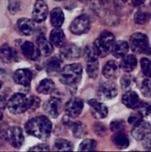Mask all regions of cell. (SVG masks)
<instances>
[{
  "instance_id": "7402d4cb",
  "label": "cell",
  "mask_w": 151,
  "mask_h": 152,
  "mask_svg": "<svg viewBox=\"0 0 151 152\" xmlns=\"http://www.w3.org/2000/svg\"><path fill=\"white\" fill-rule=\"evenodd\" d=\"M37 48H38L39 54L43 56H48L53 53V48L52 44L45 39V37H38L36 40Z\"/></svg>"
},
{
  "instance_id": "e0dca14e",
  "label": "cell",
  "mask_w": 151,
  "mask_h": 152,
  "mask_svg": "<svg viewBox=\"0 0 151 152\" xmlns=\"http://www.w3.org/2000/svg\"><path fill=\"white\" fill-rule=\"evenodd\" d=\"M62 59L60 56H53L46 62L45 70L49 76H56L62 70Z\"/></svg>"
},
{
  "instance_id": "c3c4849f",
  "label": "cell",
  "mask_w": 151,
  "mask_h": 152,
  "mask_svg": "<svg viewBox=\"0 0 151 152\" xmlns=\"http://www.w3.org/2000/svg\"><path fill=\"white\" fill-rule=\"evenodd\" d=\"M1 86H2V83H1V82L0 81V89H1Z\"/></svg>"
},
{
  "instance_id": "cb8c5ba5",
  "label": "cell",
  "mask_w": 151,
  "mask_h": 152,
  "mask_svg": "<svg viewBox=\"0 0 151 152\" xmlns=\"http://www.w3.org/2000/svg\"><path fill=\"white\" fill-rule=\"evenodd\" d=\"M102 73L105 78L107 80H113L118 76V66L113 60L108 61L103 67Z\"/></svg>"
},
{
  "instance_id": "d4e9b609",
  "label": "cell",
  "mask_w": 151,
  "mask_h": 152,
  "mask_svg": "<svg viewBox=\"0 0 151 152\" xmlns=\"http://www.w3.org/2000/svg\"><path fill=\"white\" fill-rule=\"evenodd\" d=\"M137 65V59L132 54L124 56L120 63V67L124 72H132Z\"/></svg>"
},
{
  "instance_id": "7a4b0ae2",
  "label": "cell",
  "mask_w": 151,
  "mask_h": 152,
  "mask_svg": "<svg viewBox=\"0 0 151 152\" xmlns=\"http://www.w3.org/2000/svg\"><path fill=\"white\" fill-rule=\"evenodd\" d=\"M59 74V80L62 84L69 86H76L82 77V66L78 63L68 65L62 68Z\"/></svg>"
},
{
  "instance_id": "9a60e30c",
  "label": "cell",
  "mask_w": 151,
  "mask_h": 152,
  "mask_svg": "<svg viewBox=\"0 0 151 152\" xmlns=\"http://www.w3.org/2000/svg\"><path fill=\"white\" fill-rule=\"evenodd\" d=\"M0 59L4 63H12L18 59L17 51L8 44H4L0 48Z\"/></svg>"
},
{
  "instance_id": "f907efd6",
  "label": "cell",
  "mask_w": 151,
  "mask_h": 152,
  "mask_svg": "<svg viewBox=\"0 0 151 152\" xmlns=\"http://www.w3.org/2000/svg\"><path fill=\"white\" fill-rule=\"evenodd\" d=\"M0 139H1V137H0Z\"/></svg>"
},
{
  "instance_id": "7dc6e473",
  "label": "cell",
  "mask_w": 151,
  "mask_h": 152,
  "mask_svg": "<svg viewBox=\"0 0 151 152\" xmlns=\"http://www.w3.org/2000/svg\"><path fill=\"white\" fill-rule=\"evenodd\" d=\"M78 1H81V2H82V3H87V2H88L89 1H90V0H78Z\"/></svg>"
},
{
  "instance_id": "8992f818",
  "label": "cell",
  "mask_w": 151,
  "mask_h": 152,
  "mask_svg": "<svg viewBox=\"0 0 151 152\" xmlns=\"http://www.w3.org/2000/svg\"><path fill=\"white\" fill-rule=\"evenodd\" d=\"M4 139L10 145L16 148H19L24 142V135L22 130L19 127L13 126L7 129L4 134Z\"/></svg>"
},
{
  "instance_id": "7bdbcfd3",
  "label": "cell",
  "mask_w": 151,
  "mask_h": 152,
  "mask_svg": "<svg viewBox=\"0 0 151 152\" xmlns=\"http://www.w3.org/2000/svg\"><path fill=\"white\" fill-rule=\"evenodd\" d=\"M29 150L35 151H48L49 147L45 144H38V145H36L35 146H33Z\"/></svg>"
},
{
  "instance_id": "d590c367",
  "label": "cell",
  "mask_w": 151,
  "mask_h": 152,
  "mask_svg": "<svg viewBox=\"0 0 151 152\" xmlns=\"http://www.w3.org/2000/svg\"><path fill=\"white\" fill-rule=\"evenodd\" d=\"M143 117H147L151 114V104L141 101L137 108H136Z\"/></svg>"
},
{
  "instance_id": "ab89813d",
  "label": "cell",
  "mask_w": 151,
  "mask_h": 152,
  "mask_svg": "<svg viewBox=\"0 0 151 152\" xmlns=\"http://www.w3.org/2000/svg\"><path fill=\"white\" fill-rule=\"evenodd\" d=\"M143 118V116L140 114L138 111H135V112L132 113L130 116L128 118V122L130 124L132 125H136L141 122Z\"/></svg>"
},
{
  "instance_id": "7c38bea8",
  "label": "cell",
  "mask_w": 151,
  "mask_h": 152,
  "mask_svg": "<svg viewBox=\"0 0 151 152\" xmlns=\"http://www.w3.org/2000/svg\"><path fill=\"white\" fill-rule=\"evenodd\" d=\"M47 14H48V7L47 4L43 0H37L33 10V20L36 22H41L45 20Z\"/></svg>"
},
{
  "instance_id": "ac0fdd59",
  "label": "cell",
  "mask_w": 151,
  "mask_h": 152,
  "mask_svg": "<svg viewBox=\"0 0 151 152\" xmlns=\"http://www.w3.org/2000/svg\"><path fill=\"white\" fill-rule=\"evenodd\" d=\"M139 95L133 91H127L122 96V102L127 108L136 109L140 103Z\"/></svg>"
},
{
  "instance_id": "9c48e42d",
  "label": "cell",
  "mask_w": 151,
  "mask_h": 152,
  "mask_svg": "<svg viewBox=\"0 0 151 152\" xmlns=\"http://www.w3.org/2000/svg\"><path fill=\"white\" fill-rule=\"evenodd\" d=\"M118 89L116 85L113 82H106L99 86L97 91L98 97L102 100L111 99L117 96Z\"/></svg>"
},
{
  "instance_id": "6da1fadb",
  "label": "cell",
  "mask_w": 151,
  "mask_h": 152,
  "mask_svg": "<svg viewBox=\"0 0 151 152\" xmlns=\"http://www.w3.org/2000/svg\"><path fill=\"white\" fill-rule=\"evenodd\" d=\"M52 123L47 117L38 116L31 119L25 124L27 134L42 140H47L52 132Z\"/></svg>"
},
{
  "instance_id": "30bf717a",
  "label": "cell",
  "mask_w": 151,
  "mask_h": 152,
  "mask_svg": "<svg viewBox=\"0 0 151 152\" xmlns=\"http://www.w3.org/2000/svg\"><path fill=\"white\" fill-rule=\"evenodd\" d=\"M84 108L82 99L78 97H73L68 100L65 105V111L68 117H76L79 115Z\"/></svg>"
},
{
  "instance_id": "4fadbf2b",
  "label": "cell",
  "mask_w": 151,
  "mask_h": 152,
  "mask_svg": "<svg viewBox=\"0 0 151 152\" xmlns=\"http://www.w3.org/2000/svg\"><path fill=\"white\" fill-rule=\"evenodd\" d=\"M81 48L73 43H69V44L65 43L61 48V55L67 59L70 60L77 59L81 56Z\"/></svg>"
},
{
  "instance_id": "d6986e66",
  "label": "cell",
  "mask_w": 151,
  "mask_h": 152,
  "mask_svg": "<svg viewBox=\"0 0 151 152\" xmlns=\"http://www.w3.org/2000/svg\"><path fill=\"white\" fill-rule=\"evenodd\" d=\"M17 28L19 31L25 36L31 35L35 31L34 22L28 18L19 19L17 22Z\"/></svg>"
},
{
  "instance_id": "f546056e",
  "label": "cell",
  "mask_w": 151,
  "mask_h": 152,
  "mask_svg": "<svg viewBox=\"0 0 151 152\" xmlns=\"http://www.w3.org/2000/svg\"><path fill=\"white\" fill-rule=\"evenodd\" d=\"M150 19V14L146 10L141 9L139 10L134 15V21L136 24L143 25L147 23Z\"/></svg>"
},
{
  "instance_id": "ba28073f",
  "label": "cell",
  "mask_w": 151,
  "mask_h": 152,
  "mask_svg": "<svg viewBox=\"0 0 151 152\" xmlns=\"http://www.w3.org/2000/svg\"><path fill=\"white\" fill-rule=\"evenodd\" d=\"M43 109L46 114L52 118H56L61 114L62 110V100L58 96H53L46 101L43 105Z\"/></svg>"
},
{
  "instance_id": "f1b7e54d",
  "label": "cell",
  "mask_w": 151,
  "mask_h": 152,
  "mask_svg": "<svg viewBox=\"0 0 151 152\" xmlns=\"http://www.w3.org/2000/svg\"><path fill=\"white\" fill-rule=\"evenodd\" d=\"M113 142L115 144V146L119 149L127 148L130 144V141L127 136L121 132H116V134L113 137Z\"/></svg>"
},
{
  "instance_id": "681fc988",
  "label": "cell",
  "mask_w": 151,
  "mask_h": 152,
  "mask_svg": "<svg viewBox=\"0 0 151 152\" xmlns=\"http://www.w3.org/2000/svg\"><path fill=\"white\" fill-rule=\"evenodd\" d=\"M56 1H63V0H56Z\"/></svg>"
},
{
  "instance_id": "8d00e7d4",
  "label": "cell",
  "mask_w": 151,
  "mask_h": 152,
  "mask_svg": "<svg viewBox=\"0 0 151 152\" xmlns=\"http://www.w3.org/2000/svg\"><path fill=\"white\" fill-rule=\"evenodd\" d=\"M141 67L143 74L146 77H151V61L147 58H142L141 59Z\"/></svg>"
},
{
  "instance_id": "d6a6232c",
  "label": "cell",
  "mask_w": 151,
  "mask_h": 152,
  "mask_svg": "<svg viewBox=\"0 0 151 152\" xmlns=\"http://www.w3.org/2000/svg\"><path fill=\"white\" fill-rule=\"evenodd\" d=\"M96 148V142L94 140L87 139L81 142L78 151H94Z\"/></svg>"
},
{
  "instance_id": "ee69618b",
  "label": "cell",
  "mask_w": 151,
  "mask_h": 152,
  "mask_svg": "<svg viewBox=\"0 0 151 152\" xmlns=\"http://www.w3.org/2000/svg\"><path fill=\"white\" fill-rule=\"evenodd\" d=\"M144 148L146 150H150L151 151V134H150L147 137L144 139Z\"/></svg>"
},
{
  "instance_id": "5b68a950",
  "label": "cell",
  "mask_w": 151,
  "mask_h": 152,
  "mask_svg": "<svg viewBox=\"0 0 151 152\" xmlns=\"http://www.w3.org/2000/svg\"><path fill=\"white\" fill-rule=\"evenodd\" d=\"M130 46L131 50L135 53H144L149 48V40L145 34L136 33L130 37Z\"/></svg>"
},
{
  "instance_id": "8fae6325",
  "label": "cell",
  "mask_w": 151,
  "mask_h": 152,
  "mask_svg": "<svg viewBox=\"0 0 151 152\" xmlns=\"http://www.w3.org/2000/svg\"><path fill=\"white\" fill-rule=\"evenodd\" d=\"M151 133V124L148 122L142 120L137 124L134 125L131 134L133 137L138 141L143 140L146 137Z\"/></svg>"
},
{
  "instance_id": "74e56055",
  "label": "cell",
  "mask_w": 151,
  "mask_h": 152,
  "mask_svg": "<svg viewBox=\"0 0 151 152\" xmlns=\"http://www.w3.org/2000/svg\"><path fill=\"white\" fill-rule=\"evenodd\" d=\"M141 92L145 96L151 95V80H144L141 84Z\"/></svg>"
},
{
  "instance_id": "ffe728a7",
  "label": "cell",
  "mask_w": 151,
  "mask_h": 152,
  "mask_svg": "<svg viewBox=\"0 0 151 152\" xmlns=\"http://www.w3.org/2000/svg\"><path fill=\"white\" fill-rule=\"evenodd\" d=\"M22 51L24 56L31 60H36L39 56L38 48L30 42H25L22 45Z\"/></svg>"
},
{
  "instance_id": "60d3db41",
  "label": "cell",
  "mask_w": 151,
  "mask_h": 152,
  "mask_svg": "<svg viewBox=\"0 0 151 152\" xmlns=\"http://www.w3.org/2000/svg\"><path fill=\"white\" fill-rule=\"evenodd\" d=\"M9 1H10L8 6L9 11L12 14H15L16 13H17L19 9V1L18 0H9Z\"/></svg>"
},
{
  "instance_id": "e575fe53",
  "label": "cell",
  "mask_w": 151,
  "mask_h": 152,
  "mask_svg": "<svg viewBox=\"0 0 151 152\" xmlns=\"http://www.w3.org/2000/svg\"><path fill=\"white\" fill-rule=\"evenodd\" d=\"M99 65L97 60L87 62V73L90 78H96L98 76V72H99Z\"/></svg>"
},
{
  "instance_id": "277c9868",
  "label": "cell",
  "mask_w": 151,
  "mask_h": 152,
  "mask_svg": "<svg viewBox=\"0 0 151 152\" xmlns=\"http://www.w3.org/2000/svg\"><path fill=\"white\" fill-rule=\"evenodd\" d=\"M9 111L13 114H20L29 109V99L23 94H15L7 103Z\"/></svg>"
},
{
  "instance_id": "603a6c76",
  "label": "cell",
  "mask_w": 151,
  "mask_h": 152,
  "mask_svg": "<svg viewBox=\"0 0 151 152\" xmlns=\"http://www.w3.org/2000/svg\"><path fill=\"white\" fill-rule=\"evenodd\" d=\"M50 40L52 44L58 48H62L66 43L65 34L59 28H56L50 32Z\"/></svg>"
},
{
  "instance_id": "52a82bcc",
  "label": "cell",
  "mask_w": 151,
  "mask_h": 152,
  "mask_svg": "<svg viewBox=\"0 0 151 152\" xmlns=\"http://www.w3.org/2000/svg\"><path fill=\"white\" fill-rule=\"evenodd\" d=\"M90 27V19L86 15H81L76 18L70 26L71 32L76 35H81L89 31Z\"/></svg>"
},
{
  "instance_id": "3957f363",
  "label": "cell",
  "mask_w": 151,
  "mask_h": 152,
  "mask_svg": "<svg viewBox=\"0 0 151 152\" xmlns=\"http://www.w3.org/2000/svg\"><path fill=\"white\" fill-rule=\"evenodd\" d=\"M115 43V37L110 31H102L96 41L93 43V47L97 53L98 56L105 57L112 51Z\"/></svg>"
},
{
  "instance_id": "bcb514c9",
  "label": "cell",
  "mask_w": 151,
  "mask_h": 152,
  "mask_svg": "<svg viewBox=\"0 0 151 152\" xmlns=\"http://www.w3.org/2000/svg\"><path fill=\"white\" fill-rule=\"evenodd\" d=\"M146 0H132V3L134 6H139L143 4Z\"/></svg>"
},
{
  "instance_id": "44dd1931",
  "label": "cell",
  "mask_w": 151,
  "mask_h": 152,
  "mask_svg": "<svg viewBox=\"0 0 151 152\" xmlns=\"http://www.w3.org/2000/svg\"><path fill=\"white\" fill-rule=\"evenodd\" d=\"M65 123L68 125L75 137L81 138L85 136L87 134V129H86L85 126L80 122L67 120Z\"/></svg>"
},
{
  "instance_id": "f6af8a7d",
  "label": "cell",
  "mask_w": 151,
  "mask_h": 152,
  "mask_svg": "<svg viewBox=\"0 0 151 152\" xmlns=\"http://www.w3.org/2000/svg\"><path fill=\"white\" fill-rule=\"evenodd\" d=\"M6 100L2 96H0V111L3 110L6 106Z\"/></svg>"
},
{
  "instance_id": "1f68e13d",
  "label": "cell",
  "mask_w": 151,
  "mask_h": 152,
  "mask_svg": "<svg viewBox=\"0 0 151 152\" xmlns=\"http://www.w3.org/2000/svg\"><path fill=\"white\" fill-rule=\"evenodd\" d=\"M55 149L56 151H72L73 150V145L70 141H68L67 140L59 139L56 140L55 142Z\"/></svg>"
},
{
  "instance_id": "4316f807",
  "label": "cell",
  "mask_w": 151,
  "mask_h": 152,
  "mask_svg": "<svg viewBox=\"0 0 151 152\" xmlns=\"http://www.w3.org/2000/svg\"><path fill=\"white\" fill-rule=\"evenodd\" d=\"M50 23L55 28H59L65 21V16L62 10L59 7H55L50 13Z\"/></svg>"
},
{
  "instance_id": "4dcf8cb0",
  "label": "cell",
  "mask_w": 151,
  "mask_h": 152,
  "mask_svg": "<svg viewBox=\"0 0 151 152\" xmlns=\"http://www.w3.org/2000/svg\"><path fill=\"white\" fill-rule=\"evenodd\" d=\"M84 58L87 62L97 60L98 54L95 50L93 45H89L86 46L84 50Z\"/></svg>"
},
{
  "instance_id": "816d5d0a",
  "label": "cell",
  "mask_w": 151,
  "mask_h": 152,
  "mask_svg": "<svg viewBox=\"0 0 151 152\" xmlns=\"http://www.w3.org/2000/svg\"><path fill=\"white\" fill-rule=\"evenodd\" d=\"M150 4H151V1H150Z\"/></svg>"
},
{
  "instance_id": "f35d334b",
  "label": "cell",
  "mask_w": 151,
  "mask_h": 152,
  "mask_svg": "<svg viewBox=\"0 0 151 152\" xmlns=\"http://www.w3.org/2000/svg\"><path fill=\"white\" fill-rule=\"evenodd\" d=\"M124 127V123L121 120H113L110 125V130L113 132H121Z\"/></svg>"
},
{
  "instance_id": "836d02e7",
  "label": "cell",
  "mask_w": 151,
  "mask_h": 152,
  "mask_svg": "<svg viewBox=\"0 0 151 152\" xmlns=\"http://www.w3.org/2000/svg\"><path fill=\"white\" fill-rule=\"evenodd\" d=\"M121 86L124 90L129 91L134 86L136 80L134 77L130 75H124V77H121Z\"/></svg>"
},
{
  "instance_id": "83f0119b",
  "label": "cell",
  "mask_w": 151,
  "mask_h": 152,
  "mask_svg": "<svg viewBox=\"0 0 151 152\" xmlns=\"http://www.w3.org/2000/svg\"><path fill=\"white\" fill-rule=\"evenodd\" d=\"M55 90V83L50 79H44L38 83L37 91L42 94H50Z\"/></svg>"
},
{
  "instance_id": "5bb4252c",
  "label": "cell",
  "mask_w": 151,
  "mask_h": 152,
  "mask_svg": "<svg viewBox=\"0 0 151 152\" xmlns=\"http://www.w3.org/2000/svg\"><path fill=\"white\" fill-rule=\"evenodd\" d=\"M88 103L90 107L92 115L95 118L100 120V119L105 118L107 116V108L103 103L99 102L96 99H90L89 100Z\"/></svg>"
},
{
  "instance_id": "b9f144b4",
  "label": "cell",
  "mask_w": 151,
  "mask_h": 152,
  "mask_svg": "<svg viewBox=\"0 0 151 152\" xmlns=\"http://www.w3.org/2000/svg\"><path fill=\"white\" fill-rule=\"evenodd\" d=\"M40 99L38 97L35 96H32L29 98V108L30 109L35 110L36 108H38L40 104Z\"/></svg>"
},
{
  "instance_id": "2e32d148",
  "label": "cell",
  "mask_w": 151,
  "mask_h": 152,
  "mask_svg": "<svg viewBox=\"0 0 151 152\" xmlns=\"http://www.w3.org/2000/svg\"><path fill=\"white\" fill-rule=\"evenodd\" d=\"M13 80L18 85L28 86L30 84L33 78V74L30 70L23 68L16 71L13 74Z\"/></svg>"
},
{
  "instance_id": "484cf974",
  "label": "cell",
  "mask_w": 151,
  "mask_h": 152,
  "mask_svg": "<svg viewBox=\"0 0 151 152\" xmlns=\"http://www.w3.org/2000/svg\"><path fill=\"white\" fill-rule=\"evenodd\" d=\"M129 50L128 43L125 41H120L116 42L114 43L113 47L112 49V53L115 58L124 57Z\"/></svg>"
}]
</instances>
